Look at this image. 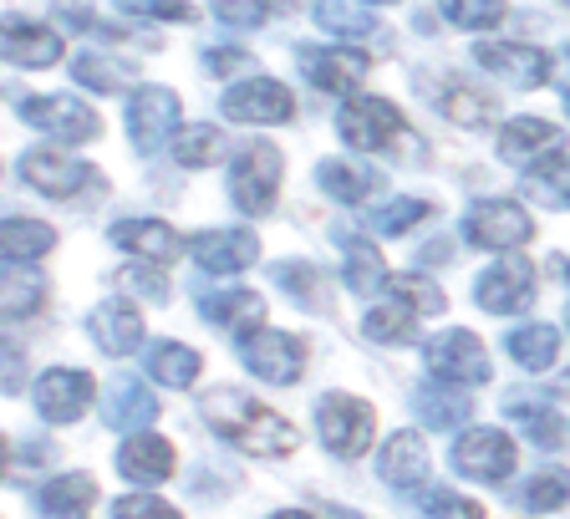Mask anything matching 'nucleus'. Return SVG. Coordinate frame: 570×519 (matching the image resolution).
<instances>
[{"mask_svg": "<svg viewBox=\"0 0 570 519\" xmlns=\"http://www.w3.org/2000/svg\"><path fill=\"white\" fill-rule=\"evenodd\" d=\"M428 214H433V204L428 199H417V194H397V199H387V204H372V229L377 235H407L413 225H423Z\"/></svg>", "mask_w": 570, "mask_h": 519, "instance_id": "37998d69", "label": "nucleus"}, {"mask_svg": "<svg viewBox=\"0 0 570 519\" xmlns=\"http://www.w3.org/2000/svg\"><path fill=\"white\" fill-rule=\"evenodd\" d=\"M122 128H128V143L142 158H154L158 148H168V143L178 138V128H184V118H178V92L174 87H158V82L132 87Z\"/></svg>", "mask_w": 570, "mask_h": 519, "instance_id": "0eeeda50", "label": "nucleus"}, {"mask_svg": "<svg viewBox=\"0 0 570 519\" xmlns=\"http://www.w3.org/2000/svg\"><path fill=\"white\" fill-rule=\"evenodd\" d=\"M346 255H342V285L352 295H377L392 285V271H387V260H382L377 245H367V239H356V235H342Z\"/></svg>", "mask_w": 570, "mask_h": 519, "instance_id": "c85d7f7f", "label": "nucleus"}, {"mask_svg": "<svg viewBox=\"0 0 570 519\" xmlns=\"http://www.w3.org/2000/svg\"><path fill=\"white\" fill-rule=\"evenodd\" d=\"M47 306V275L36 265H6V281H0V316L6 321H26Z\"/></svg>", "mask_w": 570, "mask_h": 519, "instance_id": "f704fd0d", "label": "nucleus"}, {"mask_svg": "<svg viewBox=\"0 0 570 519\" xmlns=\"http://www.w3.org/2000/svg\"><path fill=\"white\" fill-rule=\"evenodd\" d=\"M112 463H118V473L128 479V484H138V489H154V484H164L168 473H174V443L168 438H158V433H128L118 443V453H112Z\"/></svg>", "mask_w": 570, "mask_h": 519, "instance_id": "aec40b11", "label": "nucleus"}, {"mask_svg": "<svg viewBox=\"0 0 570 519\" xmlns=\"http://www.w3.org/2000/svg\"><path fill=\"white\" fill-rule=\"evenodd\" d=\"M316 433L321 449L336 459H362L377 438V408L352 392H321L316 398Z\"/></svg>", "mask_w": 570, "mask_h": 519, "instance_id": "7ed1b4c3", "label": "nucleus"}, {"mask_svg": "<svg viewBox=\"0 0 570 519\" xmlns=\"http://www.w3.org/2000/svg\"><path fill=\"white\" fill-rule=\"evenodd\" d=\"M189 255H194V265L209 275H239L261 260V235H255V229H239V225H214L189 239Z\"/></svg>", "mask_w": 570, "mask_h": 519, "instance_id": "dca6fc26", "label": "nucleus"}, {"mask_svg": "<svg viewBox=\"0 0 570 519\" xmlns=\"http://www.w3.org/2000/svg\"><path fill=\"white\" fill-rule=\"evenodd\" d=\"M21 388V346L6 342V392Z\"/></svg>", "mask_w": 570, "mask_h": 519, "instance_id": "5fc2aeb1", "label": "nucleus"}, {"mask_svg": "<svg viewBox=\"0 0 570 519\" xmlns=\"http://www.w3.org/2000/svg\"><path fill=\"white\" fill-rule=\"evenodd\" d=\"M417 311H407L403 301H387V306H372L362 316V342L372 346H413L417 342Z\"/></svg>", "mask_w": 570, "mask_h": 519, "instance_id": "4c0bfd02", "label": "nucleus"}, {"mask_svg": "<svg viewBox=\"0 0 570 519\" xmlns=\"http://www.w3.org/2000/svg\"><path fill=\"white\" fill-rule=\"evenodd\" d=\"M336 138L352 148V154H382L392 143L403 138V112L397 102L387 97H372V92H356L342 102L336 112Z\"/></svg>", "mask_w": 570, "mask_h": 519, "instance_id": "6e6552de", "label": "nucleus"}, {"mask_svg": "<svg viewBox=\"0 0 570 519\" xmlns=\"http://www.w3.org/2000/svg\"><path fill=\"white\" fill-rule=\"evenodd\" d=\"M97 499L92 473H57L51 484L36 489V509L47 519H82Z\"/></svg>", "mask_w": 570, "mask_h": 519, "instance_id": "2f4dec72", "label": "nucleus"}, {"mask_svg": "<svg viewBox=\"0 0 570 519\" xmlns=\"http://www.w3.org/2000/svg\"><path fill=\"white\" fill-rule=\"evenodd\" d=\"M566 326H570V306H566Z\"/></svg>", "mask_w": 570, "mask_h": 519, "instance_id": "bf43d9fd", "label": "nucleus"}, {"mask_svg": "<svg viewBox=\"0 0 570 519\" xmlns=\"http://www.w3.org/2000/svg\"><path fill=\"white\" fill-rule=\"evenodd\" d=\"M311 21L326 36H336V41H362V36L377 31L372 0H316V6H311Z\"/></svg>", "mask_w": 570, "mask_h": 519, "instance_id": "72a5a7b5", "label": "nucleus"}, {"mask_svg": "<svg viewBox=\"0 0 570 519\" xmlns=\"http://www.w3.org/2000/svg\"><path fill=\"white\" fill-rule=\"evenodd\" d=\"M112 519H178V509L158 494H122L112 505Z\"/></svg>", "mask_w": 570, "mask_h": 519, "instance_id": "3c124183", "label": "nucleus"}, {"mask_svg": "<svg viewBox=\"0 0 570 519\" xmlns=\"http://www.w3.org/2000/svg\"><path fill=\"white\" fill-rule=\"evenodd\" d=\"M570 499V469H540L530 473L520 489H514V505L524 515H550V509H566Z\"/></svg>", "mask_w": 570, "mask_h": 519, "instance_id": "a19ab883", "label": "nucleus"}, {"mask_svg": "<svg viewBox=\"0 0 570 519\" xmlns=\"http://www.w3.org/2000/svg\"><path fill=\"white\" fill-rule=\"evenodd\" d=\"M102 418H107V428H118V433H142V428H154V418H158V398L142 388V382L118 378L107 388Z\"/></svg>", "mask_w": 570, "mask_h": 519, "instance_id": "bb28decb", "label": "nucleus"}, {"mask_svg": "<svg viewBox=\"0 0 570 519\" xmlns=\"http://www.w3.org/2000/svg\"><path fill=\"white\" fill-rule=\"evenodd\" d=\"M219 112L229 123H245V128H275V123L296 118V97H291L285 82H275V77H245V82L225 87Z\"/></svg>", "mask_w": 570, "mask_h": 519, "instance_id": "9b49d317", "label": "nucleus"}, {"mask_svg": "<svg viewBox=\"0 0 570 519\" xmlns=\"http://www.w3.org/2000/svg\"><path fill=\"white\" fill-rule=\"evenodd\" d=\"M474 61L510 87H546L550 82V57L524 41H474Z\"/></svg>", "mask_w": 570, "mask_h": 519, "instance_id": "f3484780", "label": "nucleus"}, {"mask_svg": "<svg viewBox=\"0 0 570 519\" xmlns=\"http://www.w3.org/2000/svg\"><path fill=\"white\" fill-rule=\"evenodd\" d=\"M118 11L132 21H194L189 0H118Z\"/></svg>", "mask_w": 570, "mask_h": 519, "instance_id": "8fccbe9b", "label": "nucleus"}, {"mask_svg": "<svg viewBox=\"0 0 570 519\" xmlns=\"http://www.w3.org/2000/svg\"><path fill=\"white\" fill-rule=\"evenodd\" d=\"M199 418L214 438H225L229 449L249 453V459H291L301 449L296 423L239 388H209L199 398Z\"/></svg>", "mask_w": 570, "mask_h": 519, "instance_id": "f257e3e1", "label": "nucleus"}, {"mask_svg": "<svg viewBox=\"0 0 570 519\" xmlns=\"http://www.w3.org/2000/svg\"><path fill=\"white\" fill-rule=\"evenodd\" d=\"M21 123L36 133H47L61 148L77 143H97L102 138V118L97 107H87L77 92H41V97H21Z\"/></svg>", "mask_w": 570, "mask_h": 519, "instance_id": "39448f33", "label": "nucleus"}, {"mask_svg": "<svg viewBox=\"0 0 570 519\" xmlns=\"http://www.w3.org/2000/svg\"><path fill=\"white\" fill-rule=\"evenodd\" d=\"M316 189L336 204H367L382 189V168L362 164V158H321L316 164Z\"/></svg>", "mask_w": 570, "mask_h": 519, "instance_id": "393cba45", "label": "nucleus"}, {"mask_svg": "<svg viewBox=\"0 0 570 519\" xmlns=\"http://www.w3.org/2000/svg\"><path fill=\"white\" fill-rule=\"evenodd\" d=\"M449 463L463 479H474V484H504L514 473V463H520V449H514V438L504 428H463L453 438Z\"/></svg>", "mask_w": 570, "mask_h": 519, "instance_id": "9d476101", "label": "nucleus"}, {"mask_svg": "<svg viewBox=\"0 0 570 519\" xmlns=\"http://www.w3.org/2000/svg\"><path fill=\"white\" fill-rule=\"evenodd\" d=\"M271 285H281L285 301H296L301 311H321V316H332V281L321 271L316 260H275L271 265Z\"/></svg>", "mask_w": 570, "mask_h": 519, "instance_id": "a878e982", "label": "nucleus"}, {"mask_svg": "<svg viewBox=\"0 0 570 519\" xmlns=\"http://www.w3.org/2000/svg\"><path fill=\"white\" fill-rule=\"evenodd\" d=\"M235 352H239V366L255 382H265V388H296L301 372H306V342L291 336V331L261 326V331H249V336H239Z\"/></svg>", "mask_w": 570, "mask_h": 519, "instance_id": "423d86ee", "label": "nucleus"}, {"mask_svg": "<svg viewBox=\"0 0 570 519\" xmlns=\"http://www.w3.org/2000/svg\"><path fill=\"white\" fill-rule=\"evenodd\" d=\"M524 194L546 209H570V154H546L524 168Z\"/></svg>", "mask_w": 570, "mask_h": 519, "instance_id": "58836bf2", "label": "nucleus"}, {"mask_svg": "<svg viewBox=\"0 0 570 519\" xmlns=\"http://www.w3.org/2000/svg\"><path fill=\"white\" fill-rule=\"evenodd\" d=\"M214 21H225L229 31H255V26H265V16H271V6L265 0H209Z\"/></svg>", "mask_w": 570, "mask_h": 519, "instance_id": "09e8293b", "label": "nucleus"}, {"mask_svg": "<svg viewBox=\"0 0 570 519\" xmlns=\"http://www.w3.org/2000/svg\"><path fill=\"white\" fill-rule=\"evenodd\" d=\"M199 366H204V356L184 342H148V352H142V372H148L158 388H174V392L194 388V382H199Z\"/></svg>", "mask_w": 570, "mask_h": 519, "instance_id": "cd10ccee", "label": "nucleus"}, {"mask_svg": "<svg viewBox=\"0 0 570 519\" xmlns=\"http://www.w3.org/2000/svg\"><path fill=\"white\" fill-rule=\"evenodd\" d=\"M281 178H285L281 148H275V143H265V138H249V143H239L235 158H229V199H235L239 214L265 219V214L275 209Z\"/></svg>", "mask_w": 570, "mask_h": 519, "instance_id": "f03ea898", "label": "nucleus"}, {"mask_svg": "<svg viewBox=\"0 0 570 519\" xmlns=\"http://www.w3.org/2000/svg\"><path fill=\"white\" fill-rule=\"evenodd\" d=\"M417 509L433 519H484V509H479L474 499L453 494V489H428V484L417 489Z\"/></svg>", "mask_w": 570, "mask_h": 519, "instance_id": "de8ad7c7", "label": "nucleus"}, {"mask_svg": "<svg viewBox=\"0 0 570 519\" xmlns=\"http://www.w3.org/2000/svg\"><path fill=\"white\" fill-rule=\"evenodd\" d=\"M194 306L209 326L235 331V336H249V331L265 326V295L249 291V285H219V291L194 295Z\"/></svg>", "mask_w": 570, "mask_h": 519, "instance_id": "6ab92c4d", "label": "nucleus"}, {"mask_svg": "<svg viewBox=\"0 0 570 519\" xmlns=\"http://www.w3.org/2000/svg\"><path fill=\"white\" fill-rule=\"evenodd\" d=\"M423 366L433 372V382H449V388H484V382L494 378L489 346L479 342L469 326H443L439 336H428Z\"/></svg>", "mask_w": 570, "mask_h": 519, "instance_id": "20e7f679", "label": "nucleus"}, {"mask_svg": "<svg viewBox=\"0 0 570 519\" xmlns=\"http://www.w3.org/2000/svg\"><path fill=\"white\" fill-rule=\"evenodd\" d=\"M392 301H403L407 311H417V316H443L449 311V295H443V285H433L428 275L407 271V275H392Z\"/></svg>", "mask_w": 570, "mask_h": 519, "instance_id": "c03bdc74", "label": "nucleus"}, {"mask_svg": "<svg viewBox=\"0 0 570 519\" xmlns=\"http://www.w3.org/2000/svg\"><path fill=\"white\" fill-rule=\"evenodd\" d=\"M566 6H570V0H566Z\"/></svg>", "mask_w": 570, "mask_h": 519, "instance_id": "680f3d73", "label": "nucleus"}, {"mask_svg": "<svg viewBox=\"0 0 570 519\" xmlns=\"http://www.w3.org/2000/svg\"><path fill=\"white\" fill-rule=\"evenodd\" d=\"M439 112H443L449 123H459V128H469V133L489 128V123L499 118L494 97L479 92V87H469V82H459V77H449V87L439 92Z\"/></svg>", "mask_w": 570, "mask_h": 519, "instance_id": "e433bc0d", "label": "nucleus"}, {"mask_svg": "<svg viewBox=\"0 0 570 519\" xmlns=\"http://www.w3.org/2000/svg\"><path fill=\"white\" fill-rule=\"evenodd\" d=\"M199 61H204V71H214V77H229V82H239V71L249 67V51H239V47H209Z\"/></svg>", "mask_w": 570, "mask_h": 519, "instance_id": "603ef678", "label": "nucleus"}, {"mask_svg": "<svg viewBox=\"0 0 570 519\" xmlns=\"http://www.w3.org/2000/svg\"><path fill=\"white\" fill-rule=\"evenodd\" d=\"M530 301H534V265L520 260L514 249L474 275V306L489 311V316H520Z\"/></svg>", "mask_w": 570, "mask_h": 519, "instance_id": "ddd939ff", "label": "nucleus"}, {"mask_svg": "<svg viewBox=\"0 0 570 519\" xmlns=\"http://www.w3.org/2000/svg\"><path fill=\"white\" fill-rule=\"evenodd\" d=\"M321 519H362V515H352V509H336V505H326V509H321Z\"/></svg>", "mask_w": 570, "mask_h": 519, "instance_id": "6e6d98bb", "label": "nucleus"}, {"mask_svg": "<svg viewBox=\"0 0 570 519\" xmlns=\"http://www.w3.org/2000/svg\"><path fill=\"white\" fill-rule=\"evenodd\" d=\"M0 249H6V265H36L57 249V229L47 219H26V214H11L0 225Z\"/></svg>", "mask_w": 570, "mask_h": 519, "instance_id": "c756f323", "label": "nucleus"}, {"mask_svg": "<svg viewBox=\"0 0 570 519\" xmlns=\"http://www.w3.org/2000/svg\"><path fill=\"white\" fill-rule=\"evenodd\" d=\"M168 154H174L178 168H209L225 154V133L214 128V123H184L178 138L168 143Z\"/></svg>", "mask_w": 570, "mask_h": 519, "instance_id": "ea45409f", "label": "nucleus"}, {"mask_svg": "<svg viewBox=\"0 0 570 519\" xmlns=\"http://www.w3.org/2000/svg\"><path fill=\"white\" fill-rule=\"evenodd\" d=\"M71 82H82L87 92H128L132 67L112 57H97V51H82V57L71 61Z\"/></svg>", "mask_w": 570, "mask_h": 519, "instance_id": "79ce46f5", "label": "nucleus"}, {"mask_svg": "<svg viewBox=\"0 0 570 519\" xmlns=\"http://www.w3.org/2000/svg\"><path fill=\"white\" fill-rule=\"evenodd\" d=\"M439 16L459 31H494L510 16V6L504 0H439Z\"/></svg>", "mask_w": 570, "mask_h": 519, "instance_id": "a18cd8bd", "label": "nucleus"}, {"mask_svg": "<svg viewBox=\"0 0 570 519\" xmlns=\"http://www.w3.org/2000/svg\"><path fill=\"white\" fill-rule=\"evenodd\" d=\"M372 6H397V0H372Z\"/></svg>", "mask_w": 570, "mask_h": 519, "instance_id": "13d9d810", "label": "nucleus"}, {"mask_svg": "<svg viewBox=\"0 0 570 519\" xmlns=\"http://www.w3.org/2000/svg\"><path fill=\"white\" fill-rule=\"evenodd\" d=\"M504 352H510L524 372H550L556 356H560V326H550V321H524V326H510Z\"/></svg>", "mask_w": 570, "mask_h": 519, "instance_id": "473e14b6", "label": "nucleus"}, {"mask_svg": "<svg viewBox=\"0 0 570 519\" xmlns=\"http://www.w3.org/2000/svg\"><path fill=\"white\" fill-rule=\"evenodd\" d=\"M87 336H92V346L102 356H132L142 346V316L132 301H122V295H112V301H97L92 311H87Z\"/></svg>", "mask_w": 570, "mask_h": 519, "instance_id": "a211bd4d", "label": "nucleus"}, {"mask_svg": "<svg viewBox=\"0 0 570 519\" xmlns=\"http://www.w3.org/2000/svg\"><path fill=\"white\" fill-rule=\"evenodd\" d=\"M453 255H459V245H453L449 235H443V239H428L423 265H453Z\"/></svg>", "mask_w": 570, "mask_h": 519, "instance_id": "864d4df0", "label": "nucleus"}, {"mask_svg": "<svg viewBox=\"0 0 570 519\" xmlns=\"http://www.w3.org/2000/svg\"><path fill=\"white\" fill-rule=\"evenodd\" d=\"M428 469H433V459H428L423 433H413V428H397L377 449V473H382V484H392V489H423Z\"/></svg>", "mask_w": 570, "mask_h": 519, "instance_id": "5701e85b", "label": "nucleus"}, {"mask_svg": "<svg viewBox=\"0 0 570 519\" xmlns=\"http://www.w3.org/2000/svg\"><path fill=\"white\" fill-rule=\"evenodd\" d=\"M463 239L474 249L510 255V249H524L534 239V219L520 199H479L463 214Z\"/></svg>", "mask_w": 570, "mask_h": 519, "instance_id": "1a4fd4ad", "label": "nucleus"}, {"mask_svg": "<svg viewBox=\"0 0 570 519\" xmlns=\"http://www.w3.org/2000/svg\"><path fill=\"white\" fill-rule=\"evenodd\" d=\"M0 51H6V61L11 67H26V71H47L61 61V31L47 21H26V16H11L6 21V41H0Z\"/></svg>", "mask_w": 570, "mask_h": 519, "instance_id": "412c9836", "label": "nucleus"}, {"mask_svg": "<svg viewBox=\"0 0 570 519\" xmlns=\"http://www.w3.org/2000/svg\"><path fill=\"white\" fill-rule=\"evenodd\" d=\"M271 519H316V515H306V509H275Z\"/></svg>", "mask_w": 570, "mask_h": 519, "instance_id": "4d7b16f0", "label": "nucleus"}, {"mask_svg": "<svg viewBox=\"0 0 570 519\" xmlns=\"http://www.w3.org/2000/svg\"><path fill=\"white\" fill-rule=\"evenodd\" d=\"M504 418L524 428V438H530L534 449H560V438H566V423L540 398H530V392H510L504 398Z\"/></svg>", "mask_w": 570, "mask_h": 519, "instance_id": "c9c22d12", "label": "nucleus"}, {"mask_svg": "<svg viewBox=\"0 0 570 519\" xmlns=\"http://www.w3.org/2000/svg\"><path fill=\"white\" fill-rule=\"evenodd\" d=\"M296 67L326 97H356L362 92V77H367V57L356 47H346V41H336V47H301Z\"/></svg>", "mask_w": 570, "mask_h": 519, "instance_id": "4468645a", "label": "nucleus"}, {"mask_svg": "<svg viewBox=\"0 0 570 519\" xmlns=\"http://www.w3.org/2000/svg\"><path fill=\"white\" fill-rule=\"evenodd\" d=\"M107 239L118 249H128L132 260H154V265H168L189 239H178V229L168 219H112L107 225Z\"/></svg>", "mask_w": 570, "mask_h": 519, "instance_id": "b1692460", "label": "nucleus"}, {"mask_svg": "<svg viewBox=\"0 0 570 519\" xmlns=\"http://www.w3.org/2000/svg\"><path fill=\"white\" fill-rule=\"evenodd\" d=\"M566 57H570V41H566Z\"/></svg>", "mask_w": 570, "mask_h": 519, "instance_id": "052dcab7", "label": "nucleus"}, {"mask_svg": "<svg viewBox=\"0 0 570 519\" xmlns=\"http://www.w3.org/2000/svg\"><path fill=\"white\" fill-rule=\"evenodd\" d=\"M21 164V178L31 184L36 194H47V199H77V194L92 184V164L67 148H31V154L16 158Z\"/></svg>", "mask_w": 570, "mask_h": 519, "instance_id": "2eb2a0df", "label": "nucleus"}, {"mask_svg": "<svg viewBox=\"0 0 570 519\" xmlns=\"http://www.w3.org/2000/svg\"><path fill=\"white\" fill-rule=\"evenodd\" d=\"M560 143H566L560 123L524 112V118H510L504 128H499V158L514 164V168H530V164H540L546 154H560Z\"/></svg>", "mask_w": 570, "mask_h": 519, "instance_id": "4be33fe9", "label": "nucleus"}, {"mask_svg": "<svg viewBox=\"0 0 570 519\" xmlns=\"http://www.w3.org/2000/svg\"><path fill=\"white\" fill-rule=\"evenodd\" d=\"M413 413L423 428H463L469 413H474V402L463 398V388H449V382H423L413 392Z\"/></svg>", "mask_w": 570, "mask_h": 519, "instance_id": "7c9ffc66", "label": "nucleus"}, {"mask_svg": "<svg viewBox=\"0 0 570 519\" xmlns=\"http://www.w3.org/2000/svg\"><path fill=\"white\" fill-rule=\"evenodd\" d=\"M118 291L122 295H138V301H148V306H168V275L164 265H154V260H132V265H122L118 271Z\"/></svg>", "mask_w": 570, "mask_h": 519, "instance_id": "49530a36", "label": "nucleus"}, {"mask_svg": "<svg viewBox=\"0 0 570 519\" xmlns=\"http://www.w3.org/2000/svg\"><path fill=\"white\" fill-rule=\"evenodd\" d=\"M92 398H97V382H92V372H82V366H47L31 388L36 418L51 428L77 423V418L92 408Z\"/></svg>", "mask_w": 570, "mask_h": 519, "instance_id": "f8f14e48", "label": "nucleus"}]
</instances>
